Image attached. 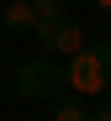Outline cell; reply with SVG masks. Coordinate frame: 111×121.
<instances>
[{
    "instance_id": "9",
    "label": "cell",
    "mask_w": 111,
    "mask_h": 121,
    "mask_svg": "<svg viewBox=\"0 0 111 121\" xmlns=\"http://www.w3.org/2000/svg\"><path fill=\"white\" fill-rule=\"evenodd\" d=\"M69 5H74V0H69Z\"/></svg>"
},
{
    "instance_id": "2",
    "label": "cell",
    "mask_w": 111,
    "mask_h": 121,
    "mask_svg": "<svg viewBox=\"0 0 111 121\" xmlns=\"http://www.w3.org/2000/svg\"><path fill=\"white\" fill-rule=\"evenodd\" d=\"M32 37L42 42V53H48V58H74L85 42H90V26L74 21V16H58V21H42Z\"/></svg>"
},
{
    "instance_id": "8",
    "label": "cell",
    "mask_w": 111,
    "mask_h": 121,
    "mask_svg": "<svg viewBox=\"0 0 111 121\" xmlns=\"http://www.w3.org/2000/svg\"><path fill=\"white\" fill-rule=\"evenodd\" d=\"M90 5H95V11H106V16H111V0H90Z\"/></svg>"
},
{
    "instance_id": "6",
    "label": "cell",
    "mask_w": 111,
    "mask_h": 121,
    "mask_svg": "<svg viewBox=\"0 0 111 121\" xmlns=\"http://www.w3.org/2000/svg\"><path fill=\"white\" fill-rule=\"evenodd\" d=\"M32 11H37V26H42V21H58V16H69V0H32Z\"/></svg>"
},
{
    "instance_id": "3",
    "label": "cell",
    "mask_w": 111,
    "mask_h": 121,
    "mask_svg": "<svg viewBox=\"0 0 111 121\" xmlns=\"http://www.w3.org/2000/svg\"><path fill=\"white\" fill-rule=\"evenodd\" d=\"M16 95H27V100H53L63 95V69L53 63V58H32V63H21L16 69Z\"/></svg>"
},
{
    "instance_id": "4",
    "label": "cell",
    "mask_w": 111,
    "mask_h": 121,
    "mask_svg": "<svg viewBox=\"0 0 111 121\" xmlns=\"http://www.w3.org/2000/svg\"><path fill=\"white\" fill-rule=\"evenodd\" d=\"M0 21L11 32H37V11H32V0H0Z\"/></svg>"
},
{
    "instance_id": "5",
    "label": "cell",
    "mask_w": 111,
    "mask_h": 121,
    "mask_svg": "<svg viewBox=\"0 0 111 121\" xmlns=\"http://www.w3.org/2000/svg\"><path fill=\"white\" fill-rule=\"evenodd\" d=\"M85 116H90V105H85L79 95H69V100L53 95V121H85Z\"/></svg>"
},
{
    "instance_id": "7",
    "label": "cell",
    "mask_w": 111,
    "mask_h": 121,
    "mask_svg": "<svg viewBox=\"0 0 111 121\" xmlns=\"http://www.w3.org/2000/svg\"><path fill=\"white\" fill-rule=\"evenodd\" d=\"M85 121H111V105H90V116Z\"/></svg>"
},
{
    "instance_id": "1",
    "label": "cell",
    "mask_w": 111,
    "mask_h": 121,
    "mask_svg": "<svg viewBox=\"0 0 111 121\" xmlns=\"http://www.w3.org/2000/svg\"><path fill=\"white\" fill-rule=\"evenodd\" d=\"M63 90L79 100H95L111 90V42H85L74 58H63Z\"/></svg>"
}]
</instances>
